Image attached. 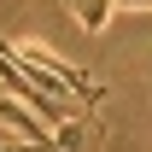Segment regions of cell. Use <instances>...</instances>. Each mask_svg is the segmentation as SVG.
Instances as JSON below:
<instances>
[{"label":"cell","mask_w":152,"mask_h":152,"mask_svg":"<svg viewBox=\"0 0 152 152\" xmlns=\"http://www.w3.org/2000/svg\"><path fill=\"white\" fill-rule=\"evenodd\" d=\"M0 94H6V88H0Z\"/></svg>","instance_id":"277c9868"},{"label":"cell","mask_w":152,"mask_h":152,"mask_svg":"<svg viewBox=\"0 0 152 152\" xmlns=\"http://www.w3.org/2000/svg\"><path fill=\"white\" fill-rule=\"evenodd\" d=\"M0 123H6L12 134H23L29 146H58L53 134H47V123H35V117H29V105H23L18 94H0Z\"/></svg>","instance_id":"6da1fadb"},{"label":"cell","mask_w":152,"mask_h":152,"mask_svg":"<svg viewBox=\"0 0 152 152\" xmlns=\"http://www.w3.org/2000/svg\"><path fill=\"white\" fill-rule=\"evenodd\" d=\"M64 6H70V18L82 23L88 35H99V29L117 18V6H111V0H64Z\"/></svg>","instance_id":"7a4b0ae2"},{"label":"cell","mask_w":152,"mask_h":152,"mask_svg":"<svg viewBox=\"0 0 152 152\" xmlns=\"http://www.w3.org/2000/svg\"><path fill=\"white\" fill-rule=\"evenodd\" d=\"M117 12H152V0H111Z\"/></svg>","instance_id":"3957f363"}]
</instances>
